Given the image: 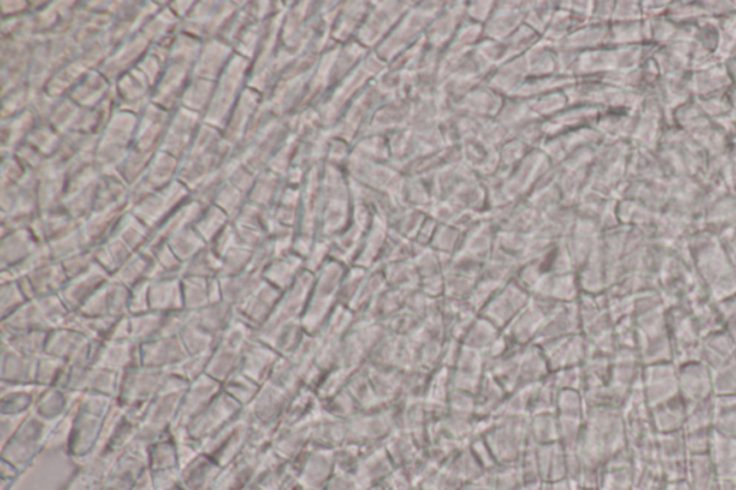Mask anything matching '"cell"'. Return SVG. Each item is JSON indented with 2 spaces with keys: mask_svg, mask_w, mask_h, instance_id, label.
Wrapping results in <instances>:
<instances>
[{
  "mask_svg": "<svg viewBox=\"0 0 736 490\" xmlns=\"http://www.w3.org/2000/svg\"><path fill=\"white\" fill-rule=\"evenodd\" d=\"M253 338H255V330L250 328L248 323L236 318V320L222 332L221 337L217 338L216 345H222V347H228V349L242 352L243 349L252 341Z\"/></svg>",
  "mask_w": 736,
  "mask_h": 490,
  "instance_id": "60d3db41",
  "label": "cell"
},
{
  "mask_svg": "<svg viewBox=\"0 0 736 490\" xmlns=\"http://www.w3.org/2000/svg\"><path fill=\"white\" fill-rule=\"evenodd\" d=\"M323 414V402L315 391L303 387L292 395L284 423L311 424Z\"/></svg>",
  "mask_w": 736,
  "mask_h": 490,
  "instance_id": "d4e9b609",
  "label": "cell"
},
{
  "mask_svg": "<svg viewBox=\"0 0 736 490\" xmlns=\"http://www.w3.org/2000/svg\"><path fill=\"white\" fill-rule=\"evenodd\" d=\"M187 387H189V383L183 380L182 377L173 371H166L160 395H185Z\"/></svg>",
  "mask_w": 736,
  "mask_h": 490,
  "instance_id": "11a10c76",
  "label": "cell"
},
{
  "mask_svg": "<svg viewBox=\"0 0 736 490\" xmlns=\"http://www.w3.org/2000/svg\"><path fill=\"white\" fill-rule=\"evenodd\" d=\"M321 341H323V340H321L320 335L306 334L303 342L298 345V349L292 352V356L286 357V358H289V361L295 366L299 373H301L303 381L304 376L315 366L318 351H320Z\"/></svg>",
  "mask_w": 736,
  "mask_h": 490,
  "instance_id": "ab89813d",
  "label": "cell"
},
{
  "mask_svg": "<svg viewBox=\"0 0 736 490\" xmlns=\"http://www.w3.org/2000/svg\"><path fill=\"white\" fill-rule=\"evenodd\" d=\"M347 391L356 400L361 412L376 410L383 407L377 395L374 393L373 384H371L370 371L368 367H359L356 371L350 374L347 381Z\"/></svg>",
  "mask_w": 736,
  "mask_h": 490,
  "instance_id": "83f0119b",
  "label": "cell"
},
{
  "mask_svg": "<svg viewBox=\"0 0 736 490\" xmlns=\"http://www.w3.org/2000/svg\"><path fill=\"white\" fill-rule=\"evenodd\" d=\"M685 441H686V448L692 450H697V456H704L708 453V449L712 448L713 443V429H699L690 430L685 431Z\"/></svg>",
  "mask_w": 736,
  "mask_h": 490,
  "instance_id": "f5cc1de1",
  "label": "cell"
},
{
  "mask_svg": "<svg viewBox=\"0 0 736 490\" xmlns=\"http://www.w3.org/2000/svg\"><path fill=\"white\" fill-rule=\"evenodd\" d=\"M48 332L50 331H31L21 334L4 335L2 345H6L22 356L38 359L45 356Z\"/></svg>",
  "mask_w": 736,
  "mask_h": 490,
  "instance_id": "4dcf8cb0",
  "label": "cell"
},
{
  "mask_svg": "<svg viewBox=\"0 0 736 490\" xmlns=\"http://www.w3.org/2000/svg\"><path fill=\"white\" fill-rule=\"evenodd\" d=\"M132 322V340L139 345L147 344L161 337L163 313L147 311V313L130 315Z\"/></svg>",
  "mask_w": 736,
  "mask_h": 490,
  "instance_id": "d590c367",
  "label": "cell"
},
{
  "mask_svg": "<svg viewBox=\"0 0 736 490\" xmlns=\"http://www.w3.org/2000/svg\"><path fill=\"white\" fill-rule=\"evenodd\" d=\"M242 405H239L235 400H232L226 393L222 391L221 395L214 398V402L207 405L200 414L187 424L190 436L193 440L202 444L209 437L216 434L219 430L228 426L231 422L241 416L243 413Z\"/></svg>",
  "mask_w": 736,
  "mask_h": 490,
  "instance_id": "277c9868",
  "label": "cell"
},
{
  "mask_svg": "<svg viewBox=\"0 0 736 490\" xmlns=\"http://www.w3.org/2000/svg\"><path fill=\"white\" fill-rule=\"evenodd\" d=\"M350 374H351L350 371L342 368L332 369V371L325 373V376L323 377V380H321L320 386H318L317 390H315L321 402H325L328 398L334 397L338 393H341L342 390H345Z\"/></svg>",
  "mask_w": 736,
  "mask_h": 490,
  "instance_id": "c3c4849f",
  "label": "cell"
},
{
  "mask_svg": "<svg viewBox=\"0 0 736 490\" xmlns=\"http://www.w3.org/2000/svg\"><path fill=\"white\" fill-rule=\"evenodd\" d=\"M104 420L88 413L75 410L71 436L68 440L67 455L78 465L84 458L100 450L103 441Z\"/></svg>",
  "mask_w": 736,
  "mask_h": 490,
  "instance_id": "5b68a950",
  "label": "cell"
},
{
  "mask_svg": "<svg viewBox=\"0 0 736 490\" xmlns=\"http://www.w3.org/2000/svg\"><path fill=\"white\" fill-rule=\"evenodd\" d=\"M323 412H324L327 416L334 417V419L338 420H344L345 422V420L351 419L354 414L361 412V410H359L356 400L352 398V395H350L347 388H345V390H342L341 393H338L334 397L328 398V400L323 402Z\"/></svg>",
  "mask_w": 736,
  "mask_h": 490,
  "instance_id": "bcb514c9",
  "label": "cell"
},
{
  "mask_svg": "<svg viewBox=\"0 0 736 490\" xmlns=\"http://www.w3.org/2000/svg\"><path fill=\"white\" fill-rule=\"evenodd\" d=\"M347 444V426L344 420L334 419L323 412L310 424V448L335 451Z\"/></svg>",
  "mask_w": 736,
  "mask_h": 490,
  "instance_id": "44dd1931",
  "label": "cell"
},
{
  "mask_svg": "<svg viewBox=\"0 0 736 490\" xmlns=\"http://www.w3.org/2000/svg\"><path fill=\"white\" fill-rule=\"evenodd\" d=\"M192 316L195 322L203 330L219 338L222 332L238 318V313L233 311V305L226 301H221V303L209 304L197 313H192Z\"/></svg>",
  "mask_w": 736,
  "mask_h": 490,
  "instance_id": "484cf974",
  "label": "cell"
},
{
  "mask_svg": "<svg viewBox=\"0 0 736 490\" xmlns=\"http://www.w3.org/2000/svg\"><path fill=\"white\" fill-rule=\"evenodd\" d=\"M50 429L52 423H48L36 416L35 413H31L22 422L18 431L6 443L2 444V460L23 472L28 466L32 465L41 451L47 449Z\"/></svg>",
  "mask_w": 736,
  "mask_h": 490,
  "instance_id": "6da1fadb",
  "label": "cell"
},
{
  "mask_svg": "<svg viewBox=\"0 0 736 490\" xmlns=\"http://www.w3.org/2000/svg\"><path fill=\"white\" fill-rule=\"evenodd\" d=\"M67 369V361L45 354L36 364V384L43 388L61 387Z\"/></svg>",
  "mask_w": 736,
  "mask_h": 490,
  "instance_id": "f35d334b",
  "label": "cell"
},
{
  "mask_svg": "<svg viewBox=\"0 0 736 490\" xmlns=\"http://www.w3.org/2000/svg\"><path fill=\"white\" fill-rule=\"evenodd\" d=\"M679 395L687 405L713 397V373L701 361L677 366Z\"/></svg>",
  "mask_w": 736,
  "mask_h": 490,
  "instance_id": "ba28073f",
  "label": "cell"
},
{
  "mask_svg": "<svg viewBox=\"0 0 736 490\" xmlns=\"http://www.w3.org/2000/svg\"><path fill=\"white\" fill-rule=\"evenodd\" d=\"M38 359L22 356L2 345L0 354V384H36Z\"/></svg>",
  "mask_w": 736,
  "mask_h": 490,
  "instance_id": "ffe728a7",
  "label": "cell"
},
{
  "mask_svg": "<svg viewBox=\"0 0 736 490\" xmlns=\"http://www.w3.org/2000/svg\"><path fill=\"white\" fill-rule=\"evenodd\" d=\"M736 358V342L728 331H716L712 334L706 335L702 340L701 354H699V361L704 366L708 367L712 373L716 369L722 368L726 364L731 363Z\"/></svg>",
  "mask_w": 736,
  "mask_h": 490,
  "instance_id": "d6986e66",
  "label": "cell"
},
{
  "mask_svg": "<svg viewBox=\"0 0 736 490\" xmlns=\"http://www.w3.org/2000/svg\"><path fill=\"white\" fill-rule=\"evenodd\" d=\"M122 374L104 367H94L89 374L88 388L86 391L98 395H111L117 398Z\"/></svg>",
  "mask_w": 736,
  "mask_h": 490,
  "instance_id": "b9f144b4",
  "label": "cell"
},
{
  "mask_svg": "<svg viewBox=\"0 0 736 490\" xmlns=\"http://www.w3.org/2000/svg\"><path fill=\"white\" fill-rule=\"evenodd\" d=\"M132 490H156L154 489L153 482H151V477H150V472H147L146 475L137 482V485H135Z\"/></svg>",
  "mask_w": 736,
  "mask_h": 490,
  "instance_id": "6f0895ef",
  "label": "cell"
},
{
  "mask_svg": "<svg viewBox=\"0 0 736 490\" xmlns=\"http://www.w3.org/2000/svg\"><path fill=\"white\" fill-rule=\"evenodd\" d=\"M400 397L407 400H426L432 373L422 367L397 369Z\"/></svg>",
  "mask_w": 736,
  "mask_h": 490,
  "instance_id": "1f68e13d",
  "label": "cell"
},
{
  "mask_svg": "<svg viewBox=\"0 0 736 490\" xmlns=\"http://www.w3.org/2000/svg\"><path fill=\"white\" fill-rule=\"evenodd\" d=\"M241 359H242V352L216 345L210 354L207 376L223 386V383H226L232 376L239 373Z\"/></svg>",
  "mask_w": 736,
  "mask_h": 490,
  "instance_id": "f546056e",
  "label": "cell"
},
{
  "mask_svg": "<svg viewBox=\"0 0 736 490\" xmlns=\"http://www.w3.org/2000/svg\"><path fill=\"white\" fill-rule=\"evenodd\" d=\"M736 395V358L713 371V395Z\"/></svg>",
  "mask_w": 736,
  "mask_h": 490,
  "instance_id": "681fc988",
  "label": "cell"
},
{
  "mask_svg": "<svg viewBox=\"0 0 736 490\" xmlns=\"http://www.w3.org/2000/svg\"><path fill=\"white\" fill-rule=\"evenodd\" d=\"M279 298V289L264 281L248 301L238 306L239 320L248 323L257 332L274 315Z\"/></svg>",
  "mask_w": 736,
  "mask_h": 490,
  "instance_id": "9c48e42d",
  "label": "cell"
},
{
  "mask_svg": "<svg viewBox=\"0 0 736 490\" xmlns=\"http://www.w3.org/2000/svg\"><path fill=\"white\" fill-rule=\"evenodd\" d=\"M189 356L180 337H159L141 345V366L170 371Z\"/></svg>",
  "mask_w": 736,
  "mask_h": 490,
  "instance_id": "8fae6325",
  "label": "cell"
},
{
  "mask_svg": "<svg viewBox=\"0 0 736 490\" xmlns=\"http://www.w3.org/2000/svg\"><path fill=\"white\" fill-rule=\"evenodd\" d=\"M557 416L586 419L587 404L580 390L559 391L557 398Z\"/></svg>",
  "mask_w": 736,
  "mask_h": 490,
  "instance_id": "f6af8a7d",
  "label": "cell"
},
{
  "mask_svg": "<svg viewBox=\"0 0 736 490\" xmlns=\"http://www.w3.org/2000/svg\"><path fill=\"white\" fill-rule=\"evenodd\" d=\"M166 371L146 366L132 367L122 373L117 402L122 407L147 404L160 395Z\"/></svg>",
  "mask_w": 736,
  "mask_h": 490,
  "instance_id": "3957f363",
  "label": "cell"
},
{
  "mask_svg": "<svg viewBox=\"0 0 736 490\" xmlns=\"http://www.w3.org/2000/svg\"><path fill=\"white\" fill-rule=\"evenodd\" d=\"M641 357L644 366L675 363L673 361V342L669 332L653 335V337H643Z\"/></svg>",
  "mask_w": 736,
  "mask_h": 490,
  "instance_id": "e575fe53",
  "label": "cell"
},
{
  "mask_svg": "<svg viewBox=\"0 0 736 490\" xmlns=\"http://www.w3.org/2000/svg\"><path fill=\"white\" fill-rule=\"evenodd\" d=\"M641 390L650 409H655L670 398L679 395L677 366L675 363L644 366Z\"/></svg>",
  "mask_w": 736,
  "mask_h": 490,
  "instance_id": "52a82bcc",
  "label": "cell"
},
{
  "mask_svg": "<svg viewBox=\"0 0 736 490\" xmlns=\"http://www.w3.org/2000/svg\"><path fill=\"white\" fill-rule=\"evenodd\" d=\"M171 490H185V489H182V487H180V486H176V487H173V489H171Z\"/></svg>",
  "mask_w": 736,
  "mask_h": 490,
  "instance_id": "680465c9",
  "label": "cell"
},
{
  "mask_svg": "<svg viewBox=\"0 0 736 490\" xmlns=\"http://www.w3.org/2000/svg\"><path fill=\"white\" fill-rule=\"evenodd\" d=\"M137 366H141V345L134 341H105L98 367L122 374Z\"/></svg>",
  "mask_w": 736,
  "mask_h": 490,
  "instance_id": "603a6c76",
  "label": "cell"
},
{
  "mask_svg": "<svg viewBox=\"0 0 736 490\" xmlns=\"http://www.w3.org/2000/svg\"><path fill=\"white\" fill-rule=\"evenodd\" d=\"M259 390L260 384L253 381L252 378L241 373V371L236 373L235 376H232L222 386V391L226 393L232 400H235L239 405H242L243 409H248L252 404Z\"/></svg>",
  "mask_w": 736,
  "mask_h": 490,
  "instance_id": "8d00e7d4",
  "label": "cell"
},
{
  "mask_svg": "<svg viewBox=\"0 0 736 490\" xmlns=\"http://www.w3.org/2000/svg\"><path fill=\"white\" fill-rule=\"evenodd\" d=\"M259 451L246 449L238 460L224 466L209 490H250L257 477Z\"/></svg>",
  "mask_w": 736,
  "mask_h": 490,
  "instance_id": "7c38bea8",
  "label": "cell"
},
{
  "mask_svg": "<svg viewBox=\"0 0 736 490\" xmlns=\"http://www.w3.org/2000/svg\"><path fill=\"white\" fill-rule=\"evenodd\" d=\"M150 311L159 313L183 311L182 284L178 281H160L150 285Z\"/></svg>",
  "mask_w": 736,
  "mask_h": 490,
  "instance_id": "4316f807",
  "label": "cell"
},
{
  "mask_svg": "<svg viewBox=\"0 0 736 490\" xmlns=\"http://www.w3.org/2000/svg\"><path fill=\"white\" fill-rule=\"evenodd\" d=\"M291 397L288 393L267 381L260 386L259 393L252 404L245 410L252 423L277 431V427L284 423Z\"/></svg>",
  "mask_w": 736,
  "mask_h": 490,
  "instance_id": "8992f818",
  "label": "cell"
},
{
  "mask_svg": "<svg viewBox=\"0 0 736 490\" xmlns=\"http://www.w3.org/2000/svg\"><path fill=\"white\" fill-rule=\"evenodd\" d=\"M41 390L38 384H0V416H29Z\"/></svg>",
  "mask_w": 736,
  "mask_h": 490,
  "instance_id": "5bb4252c",
  "label": "cell"
},
{
  "mask_svg": "<svg viewBox=\"0 0 736 490\" xmlns=\"http://www.w3.org/2000/svg\"><path fill=\"white\" fill-rule=\"evenodd\" d=\"M221 393L222 384L214 380L207 374L199 380L195 381V383L189 384V387L183 395L180 412H178L177 422L175 424L187 426Z\"/></svg>",
  "mask_w": 736,
  "mask_h": 490,
  "instance_id": "30bf717a",
  "label": "cell"
},
{
  "mask_svg": "<svg viewBox=\"0 0 736 490\" xmlns=\"http://www.w3.org/2000/svg\"><path fill=\"white\" fill-rule=\"evenodd\" d=\"M223 466L206 453H200L195 460L180 470L178 486L185 490H209Z\"/></svg>",
  "mask_w": 736,
  "mask_h": 490,
  "instance_id": "ac0fdd59",
  "label": "cell"
},
{
  "mask_svg": "<svg viewBox=\"0 0 736 490\" xmlns=\"http://www.w3.org/2000/svg\"><path fill=\"white\" fill-rule=\"evenodd\" d=\"M550 376H551V368L548 366L542 349L537 344L527 345L521 357L520 376H518L516 390L534 387L537 384L548 380Z\"/></svg>",
  "mask_w": 736,
  "mask_h": 490,
  "instance_id": "cb8c5ba5",
  "label": "cell"
},
{
  "mask_svg": "<svg viewBox=\"0 0 736 490\" xmlns=\"http://www.w3.org/2000/svg\"><path fill=\"white\" fill-rule=\"evenodd\" d=\"M182 469L178 460L177 444L170 436V431L159 440L149 444V470Z\"/></svg>",
  "mask_w": 736,
  "mask_h": 490,
  "instance_id": "d6a6232c",
  "label": "cell"
},
{
  "mask_svg": "<svg viewBox=\"0 0 736 490\" xmlns=\"http://www.w3.org/2000/svg\"><path fill=\"white\" fill-rule=\"evenodd\" d=\"M550 380L554 383L555 387L561 390H580L581 388V367H568V368L559 369L550 376Z\"/></svg>",
  "mask_w": 736,
  "mask_h": 490,
  "instance_id": "f907efd6",
  "label": "cell"
},
{
  "mask_svg": "<svg viewBox=\"0 0 736 490\" xmlns=\"http://www.w3.org/2000/svg\"><path fill=\"white\" fill-rule=\"evenodd\" d=\"M250 419L243 410L241 416L219 430L203 443V453L216 458L222 466H228L245 453L250 444Z\"/></svg>",
  "mask_w": 736,
  "mask_h": 490,
  "instance_id": "7a4b0ae2",
  "label": "cell"
},
{
  "mask_svg": "<svg viewBox=\"0 0 736 490\" xmlns=\"http://www.w3.org/2000/svg\"><path fill=\"white\" fill-rule=\"evenodd\" d=\"M270 448L284 462H295L306 449H310V424L282 423L272 437Z\"/></svg>",
  "mask_w": 736,
  "mask_h": 490,
  "instance_id": "2e32d148",
  "label": "cell"
},
{
  "mask_svg": "<svg viewBox=\"0 0 736 490\" xmlns=\"http://www.w3.org/2000/svg\"><path fill=\"white\" fill-rule=\"evenodd\" d=\"M78 398V395L62 387H42L36 398L33 413L48 423L54 424L77 410Z\"/></svg>",
  "mask_w": 736,
  "mask_h": 490,
  "instance_id": "9a60e30c",
  "label": "cell"
},
{
  "mask_svg": "<svg viewBox=\"0 0 736 490\" xmlns=\"http://www.w3.org/2000/svg\"><path fill=\"white\" fill-rule=\"evenodd\" d=\"M268 381L289 395H296L304 387L303 376L286 357H279Z\"/></svg>",
  "mask_w": 736,
  "mask_h": 490,
  "instance_id": "74e56055",
  "label": "cell"
},
{
  "mask_svg": "<svg viewBox=\"0 0 736 490\" xmlns=\"http://www.w3.org/2000/svg\"><path fill=\"white\" fill-rule=\"evenodd\" d=\"M277 359H279L277 352L255 337L243 349L239 371L262 386L269 380L270 373Z\"/></svg>",
  "mask_w": 736,
  "mask_h": 490,
  "instance_id": "4fadbf2b",
  "label": "cell"
},
{
  "mask_svg": "<svg viewBox=\"0 0 736 490\" xmlns=\"http://www.w3.org/2000/svg\"><path fill=\"white\" fill-rule=\"evenodd\" d=\"M715 420V402L713 397L687 405V422L685 431L699 429H712Z\"/></svg>",
  "mask_w": 736,
  "mask_h": 490,
  "instance_id": "ee69618b",
  "label": "cell"
},
{
  "mask_svg": "<svg viewBox=\"0 0 736 490\" xmlns=\"http://www.w3.org/2000/svg\"><path fill=\"white\" fill-rule=\"evenodd\" d=\"M508 391L502 387L494 377H484V381L480 384L475 398H477V417H496L502 404L505 402Z\"/></svg>",
  "mask_w": 736,
  "mask_h": 490,
  "instance_id": "f1b7e54d",
  "label": "cell"
},
{
  "mask_svg": "<svg viewBox=\"0 0 736 490\" xmlns=\"http://www.w3.org/2000/svg\"><path fill=\"white\" fill-rule=\"evenodd\" d=\"M26 417L0 416V437H2V444L6 443V441L18 431L22 422H23Z\"/></svg>",
  "mask_w": 736,
  "mask_h": 490,
  "instance_id": "9f6ffc18",
  "label": "cell"
},
{
  "mask_svg": "<svg viewBox=\"0 0 736 490\" xmlns=\"http://www.w3.org/2000/svg\"><path fill=\"white\" fill-rule=\"evenodd\" d=\"M74 413H71L69 416L59 420V422H57V423L52 424L50 437H48L47 449H67L68 440H69V436H71Z\"/></svg>",
  "mask_w": 736,
  "mask_h": 490,
  "instance_id": "816d5d0a",
  "label": "cell"
},
{
  "mask_svg": "<svg viewBox=\"0 0 736 490\" xmlns=\"http://www.w3.org/2000/svg\"><path fill=\"white\" fill-rule=\"evenodd\" d=\"M212 354V352H210ZM210 354L204 356H187L183 361L177 364L175 368L170 371L182 377L183 380L192 384L195 381L202 378L207 374V366H209Z\"/></svg>",
  "mask_w": 736,
  "mask_h": 490,
  "instance_id": "7dc6e473",
  "label": "cell"
},
{
  "mask_svg": "<svg viewBox=\"0 0 736 490\" xmlns=\"http://www.w3.org/2000/svg\"><path fill=\"white\" fill-rule=\"evenodd\" d=\"M189 313V311H187ZM180 340L185 345L186 351L190 356H204L214 351L217 344V338L209 334L206 330H203L193 320L192 313H189V320L186 322L185 328L180 332Z\"/></svg>",
  "mask_w": 736,
  "mask_h": 490,
  "instance_id": "836d02e7",
  "label": "cell"
},
{
  "mask_svg": "<svg viewBox=\"0 0 736 490\" xmlns=\"http://www.w3.org/2000/svg\"><path fill=\"white\" fill-rule=\"evenodd\" d=\"M686 422L687 403L680 395L651 409V423L658 434L685 431Z\"/></svg>",
  "mask_w": 736,
  "mask_h": 490,
  "instance_id": "7402d4cb",
  "label": "cell"
},
{
  "mask_svg": "<svg viewBox=\"0 0 736 490\" xmlns=\"http://www.w3.org/2000/svg\"><path fill=\"white\" fill-rule=\"evenodd\" d=\"M105 479L96 476L89 470L78 467L74 476L69 479L64 490H101Z\"/></svg>",
  "mask_w": 736,
  "mask_h": 490,
  "instance_id": "db71d44e",
  "label": "cell"
},
{
  "mask_svg": "<svg viewBox=\"0 0 736 490\" xmlns=\"http://www.w3.org/2000/svg\"><path fill=\"white\" fill-rule=\"evenodd\" d=\"M117 398L111 397V395H98V393H82L79 395L78 403H77V409L81 412L88 413L93 416L105 419L110 416L111 412L117 407Z\"/></svg>",
  "mask_w": 736,
  "mask_h": 490,
  "instance_id": "7bdbcfd3",
  "label": "cell"
},
{
  "mask_svg": "<svg viewBox=\"0 0 736 490\" xmlns=\"http://www.w3.org/2000/svg\"><path fill=\"white\" fill-rule=\"evenodd\" d=\"M89 338L69 327H59L48 332L47 356L64 359L67 363H77L86 351Z\"/></svg>",
  "mask_w": 736,
  "mask_h": 490,
  "instance_id": "e0dca14e",
  "label": "cell"
}]
</instances>
